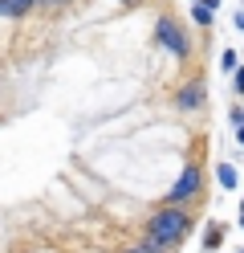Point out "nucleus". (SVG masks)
Masks as SVG:
<instances>
[{
	"label": "nucleus",
	"instance_id": "f257e3e1",
	"mask_svg": "<svg viewBox=\"0 0 244 253\" xmlns=\"http://www.w3.org/2000/svg\"><path fill=\"white\" fill-rule=\"evenodd\" d=\"M187 233H191V216L183 212V204H163V209L146 220L142 245L151 249V253H171Z\"/></svg>",
	"mask_w": 244,
	"mask_h": 253
},
{
	"label": "nucleus",
	"instance_id": "f03ea898",
	"mask_svg": "<svg viewBox=\"0 0 244 253\" xmlns=\"http://www.w3.org/2000/svg\"><path fill=\"white\" fill-rule=\"evenodd\" d=\"M200 188H204V171L195 168V164H187L183 176L171 184V192H167V200H163V204H187V200L200 196Z\"/></svg>",
	"mask_w": 244,
	"mask_h": 253
},
{
	"label": "nucleus",
	"instance_id": "7ed1b4c3",
	"mask_svg": "<svg viewBox=\"0 0 244 253\" xmlns=\"http://www.w3.org/2000/svg\"><path fill=\"white\" fill-rule=\"evenodd\" d=\"M155 37H159V45H167V49H171L175 57H187V53H191V45H187V37H183V29H179L171 17H159V25H155Z\"/></svg>",
	"mask_w": 244,
	"mask_h": 253
},
{
	"label": "nucleus",
	"instance_id": "20e7f679",
	"mask_svg": "<svg viewBox=\"0 0 244 253\" xmlns=\"http://www.w3.org/2000/svg\"><path fill=\"white\" fill-rule=\"evenodd\" d=\"M204 98H208V94H204V82H187L183 90L175 94V106H179V110H195V106H204Z\"/></svg>",
	"mask_w": 244,
	"mask_h": 253
},
{
	"label": "nucleus",
	"instance_id": "39448f33",
	"mask_svg": "<svg viewBox=\"0 0 244 253\" xmlns=\"http://www.w3.org/2000/svg\"><path fill=\"white\" fill-rule=\"evenodd\" d=\"M33 4H37V0H0V17H25V12L33 8Z\"/></svg>",
	"mask_w": 244,
	"mask_h": 253
},
{
	"label": "nucleus",
	"instance_id": "423d86ee",
	"mask_svg": "<svg viewBox=\"0 0 244 253\" xmlns=\"http://www.w3.org/2000/svg\"><path fill=\"white\" fill-rule=\"evenodd\" d=\"M216 180H220V188H228V192H236V184H240V176H236L232 164H220L216 168Z\"/></svg>",
	"mask_w": 244,
	"mask_h": 253
},
{
	"label": "nucleus",
	"instance_id": "0eeeda50",
	"mask_svg": "<svg viewBox=\"0 0 244 253\" xmlns=\"http://www.w3.org/2000/svg\"><path fill=\"white\" fill-rule=\"evenodd\" d=\"M191 21H195V25H204V29H211V8L204 4V0H200L195 8H191Z\"/></svg>",
	"mask_w": 244,
	"mask_h": 253
},
{
	"label": "nucleus",
	"instance_id": "6e6552de",
	"mask_svg": "<svg viewBox=\"0 0 244 253\" xmlns=\"http://www.w3.org/2000/svg\"><path fill=\"white\" fill-rule=\"evenodd\" d=\"M220 66H224L228 74H232V70H236V53H232V49H228V53H224V61H220Z\"/></svg>",
	"mask_w": 244,
	"mask_h": 253
},
{
	"label": "nucleus",
	"instance_id": "1a4fd4ad",
	"mask_svg": "<svg viewBox=\"0 0 244 253\" xmlns=\"http://www.w3.org/2000/svg\"><path fill=\"white\" fill-rule=\"evenodd\" d=\"M236 94H244V70H236Z\"/></svg>",
	"mask_w": 244,
	"mask_h": 253
},
{
	"label": "nucleus",
	"instance_id": "9d476101",
	"mask_svg": "<svg viewBox=\"0 0 244 253\" xmlns=\"http://www.w3.org/2000/svg\"><path fill=\"white\" fill-rule=\"evenodd\" d=\"M204 4H208V8H216V4H220V0H204Z\"/></svg>",
	"mask_w": 244,
	"mask_h": 253
},
{
	"label": "nucleus",
	"instance_id": "9b49d317",
	"mask_svg": "<svg viewBox=\"0 0 244 253\" xmlns=\"http://www.w3.org/2000/svg\"><path fill=\"white\" fill-rule=\"evenodd\" d=\"M240 229H244V209H240Z\"/></svg>",
	"mask_w": 244,
	"mask_h": 253
},
{
	"label": "nucleus",
	"instance_id": "f8f14e48",
	"mask_svg": "<svg viewBox=\"0 0 244 253\" xmlns=\"http://www.w3.org/2000/svg\"><path fill=\"white\" fill-rule=\"evenodd\" d=\"M240 209H244V200H240Z\"/></svg>",
	"mask_w": 244,
	"mask_h": 253
},
{
	"label": "nucleus",
	"instance_id": "ddd939ff",
	"mask_svg": "<svg viewBox=\"0 0 244 253\" xmlns=\"http://www.w3.org/2000/svg\"><path fill=\"white\" fill-rule=\"evenodd\" d=\"M240 253H244V249H240Z\"/></svg>",
	"mask_w": 244,
	"mask_h": 253
}]
</instances>
